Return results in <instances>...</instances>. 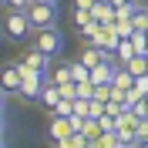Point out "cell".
<instances>
[{
  "instance_id": "obj_1",
  "label": "cell",
  "mask_w": 148,
  "mask_h": 148,
  "mask_svg": "<svg viewBox=\"0 0 148 148\" xmlns=\"http://www.w3.org/2000/svg\"><path fill=\"white\" fill-rule=\"evenodd\" d=\"M34 34V24H30L27 14H17V10H7L3 17V37L7 40H24V37Z\"/></svg>"
},
{
  "instance_id": "obj_2",
  "label": "cell",
  "mask_w": 148,
  "mask_h": 148,
  "mask_svg": "<svg viewBox=\"0 0 148 148\" xmlns=\"http://www.w3.org/2000/svg\"><path fill=\"white\" fill-rule=\"evenodd\" d=\"M51 74H37V71H27V77H24V88H20V98H27V101H40L44 98V91L51 88Z\"/></svg>"
},
{
  "instance_id": "obj_3",
  "label": "cell",
  "mask_w": 148,
  "mask_h": 148,
  "mask_svg": "<svg viewBox=\"0 0 148 148\" xmlns=\"http://www.w3.org/2000/svg\"><path fill=\"white\" fill-rule=\"evenodd\" d=\"M34 47L40 51V54H47L51 61H54V57L61 54V51H64V34H61L57 27H51V30H40V34H37V40H34Z\"/></svg>"
},
{
  "instance_id": "obj_4",
  "label": "cell",
  "mask_w": 148,
  "mask_h": 148,
  "mask_svg": "<svg viewBox=\"0 0 148 148\" xmlns=\"http://www.w3.org/2000/svg\"><path fill=\"white\" fill-rule=\"evenodd\" d=\"M27 17H30V24H34V30L40 34V30H51V27H54V20H57V7L34 3V7L27 10Z\"/></svg>"
},
{
  "instance_id": "obj_5",
  "label": "cell",
  "mask_w": 148,
  "mask_h": 148,
  "mask_svg": "<svg viewBox=\"0 0 148 148\" xmlns=\"http://www.w3.org/2000/svg\"><path fill=\"white\" fill-rule=\"evenodd\" d=\"M20 88H24V67L20 61H14L3 67V94H20Z\"/></svg>"
},
{
  "instance_id": "obj_6",
  "label": "cell",
  "mask_w": 148,
  "mask_h": 148,
  "mask_svg": "<svg viewBox=\"0 0 148 148\" xmlns=\"http://www.w3.org/2000/svg\"><path fill=\"white\" fill-rule=\"evenodd\" d=\"M20 61H24V67H27V71H37V74H51V57H47V54H40L37 47H30V51H27L24 57H20Z\"/></svg>"
},
{
  "instance_id": "obj_7",
  "label": "cell",
  "mask_w": 148,
  "mask_h": 148,
  "mask_svg": "<svg viewBox=\"0 0 148 148\" xmlns=\"http://www.w3.org/2000/svg\"><path fill=\"white\" fill-rule=\"evenodd\" d=\"M47 135H51V141H54V145L67 141V138L74 135V125H71V118H51V128H47Z\"/></svg>"
},
{
  "instance_id": "obj_8",
  "label": "cell",
  "mask_w": 148,
  "mask_h": 148,
  "mask_svg": "<svg viewBox=\"0 0 148 148\" xmlns=\"http://www.w3.org/2000/svg\"><path fill=\"white\" fill-rule=\"evenodd\" d=\"M77 61H81V64L88 67V71H94V67H101L104 61H108V54H104L101 47H94V44H88V47H84V54L77 57Z\"/></svg>"
},
{
  "instance_id": "obj_9",
  "label": "cell",
  "mask_w": 148,
  "mask_h": 148,
  "mask_svg": "<svg viewBox=\"0 0 148 148\" xmlns=\"http://www.w3.org/2000/svg\"><path fill=\"white\" fill-rule=\"evenodd\" d=\"M118 44H121V37L114 34L111 27H104L101 34H98V40H94V47H101V51H104L108 57H114V51H118Z\"/></svg>"
},
{
  "instance_id": "obj_10",
  "label": "cell",
  "mask_w": 148,
  "mask_h": 148,
  "mask_svg": "<svg viewBox=\"0 0 148 148\" xmlns=\"http://www.w3.org/2000/svg\"><path fill=\"white\" fill-rule=\"evenodd\" d=\"M111 88H118V91L128 94L131 88H135V74L128 71V67H118V74H114V81H111Z\"/></svg>"
},
{
  "instance_id": "obj_11",
  "label": "cell",
  "mask_w": 148,
  "mask_h": 148,
  "mask_svg": "<svg viewBox=\"0 0 148 148\" xmlns=\"http://www.w3.org/2000/svg\"><path fill=\"white\" fill-rule=\"evenodd\" d=\"M51 81L57 84V88H64V84H74V74H71V64H61L51 71Z\"/></svg>"
},
{
  "instance_id": "obj_12",
  "label": "cell",
  "mask_w": 148,
  "mask_h": 148,
  "mask_svg": "<svg viewBox=\"0 0 148 148\" xmlns=\"http://www.w3.org/2000/svg\"><path fill=\"white\" fill-rule=\"evenodd\" d=\"M131 57H138V54H135V44H131V40H121V44H118V51H114V61L125 67Z\"/></svg>"
},
{
  "instance_id": "obj_13",
  "label": "cell",
  "mask_w": 148,
  "mask_h": 148,
  "mask_svg": "<svg viewBox=\"0 0 148 148\" xmlns=\"http://www.w3.org/2000/svg\"><path fill=\"white\" fill-rule=\"evenodd\" d=\"M61 101H64V98H61V88H57V84H51V88L44 91V98H40V104H44L47 111H54Z\"/></svg>"
},
{
  "instance_id": "obj_14",
  "label": "cell",
  "mask_w": 148,
  "mask_h": 148,
  "mask_svg": "<svg viewBox=\"0 0 148 148\" xmlns=\"http://www.w3.org/2000/svg\"><path fill=\"white\" fill-rule=\"evenodd\" d=\"M138 10H141V3H138V0H131V3H125V7H114V17H118V20H135Z\"/></svg>"
},
{
  "instance_id": "obj_15",
  "label": "cell",
  "mask_w": 148,
  "mask_h": 148,
  "mask_svg": "<svg viewBox=\"0 0 148 148\" xmlns=\"http://www.w3.org/2000/svg\"><path fill=\"white\" fill-rule=\"evenodd\" d=\"M71 74H74V84H91V71L81 61H71Z\"/></svg>"
},
{
  "instance_id": "obj_16",
  "label": "cell",
  "mask_w": 148,
  "mask_h": 148,
  "mask_svg": "<svg viewBox=\"0 0 148 148\" xmlns=\"http://www.w3.org/2000/svg\"><path fill=\"white\" fill-rule=\"evenodd\" d=\"M125 67H128V71L135 74V77H145V74H148V57H131V61H128Z\"/></svg>"
},
{
  "instance_id": "obj_17",
  "label": "cell",
  "mask_w": 148,
  "mask_h": 148,
  "mask_svg": "<svg viewBox=\"0 0 148 148\" xmlns=\"http://www.w3.org/2000/svg\"><path fill=\"white\" fill-rule=\"evenodd\" d=\"M88 145H91V141L84 138L81 131H74V135H71L67 141H61V145H54V148H88Z\"/></svg>"
},
{
  "instance_id": "obj_18",
  "label": "cell",
  "mask_w": 148,
  "mask_h": 148,
  "mask_svg": "<svg viewBox=\"0 0 148 148\" xmlns=\"http://www.w3.org/2000/svg\"><path fill=\"white\" fill-rule=\"evenodd\" d=\"M131 24H135V34H148V7H141Z\"/></svg>"
},
{
  "instance_id": "obj_19",
  "label": "cell",
  "mask_w": 148,
  "mask_h": 148,
  "mask_svg": "<svg viewBox=\"0 0 148 148\" xmlns=\"http://www.w3.org/2000/svg\"><path fill=\"white\" fill-rule=\"evenodd\" d=\"M3 7L7 10H17V14H27L34 7V0H3Z\"/></svg>"
},
{
  "instance_id": "obj_20",
  "label": "cell",
  "mask_w": 148,
  "mask_h": 148,
  "mask_svg": "<svg viewBox=\"0 0 148 148\" xmlns=\"http://www.w3.org/2000/svg\"><path fill=\"white\" fill-rule=\"evenodd\" d=\"M101 24H98V20H91V24H88V27H84L81 30V34H84V40H88V44H94V40H98V34H101Z\"/></svg>"
},
{
  "instance_id": "obj_21",
  "label": "cell",
  "mask_w": 148,
  "mask_h": 148,
  "mask_svg": "<svg viewBox=\"0 0 148 148\" xmlns=\"http://www.w3.org/2000/svg\"><path fill=\"white\" fill-rule=\"evenodd\" d=\"M111 98H114V88H111V84H101V88H94V101H101V104H108Z\"/></svg>"
},
{
  "instance_id": "obj_22",
  "label": "cell",
  "mask_w": 148,
  "mask_h": 148,
  "mask_svg": "<svg viewBox=\"0 0 148 148\" xmlns=\"http://www.w3.org/2000/svg\"><path fill=\"white\" fill-rule=\"evenodd\" d=\"M91 20H94V17H91V10H74V27H77V30H84Z\"/></svg>"
},
{
  "instance_id": "obj_23",
  "label": "cell",
  "mask_w": 148,
  "mask_h": 148,
  "mask_svg": "<svg viewBox=\"0 0 148 148\" xmlns=\"http://www.w3.org/2000/svg\"><path fill=\"white\" fill-rule=\"evenodd\" d=\"M51 114H54V118H71V114H74V101H61Z\"/></svg>"
},
{
  "instance_id": "obj_24",
  "label": "cell",
  "mask_w": 148,
  "mask_h": 148,
  "mask_svg": "<svg viewBox=\"0 0 148 148\" xmlns=\"http://www.w3.org/2000/svg\"><path fill=\"white\" fill-rule=\"evenodd\" d=\"M74 114L88 118V114H91V101H88V98H77V101H74Z\"/></svg>"
},
{
  "instance_id": "obj_25",
  "label": "cell",
  "mask_w": 148,
  "mask_h": 148,
  "mask_svg": "<svg viewBox=\"0 0 148 148\" xmlns=\"http://www.w3.org/2000/svg\"><path fill=\"white\" fill-rule=\"evenodd\" d=\"M135 138H138V145H141V141H148V118H141L138 125H135Z\"/></svg>"
},
{
  "instance_id": "obj_26",
  "label": "cell",
  "mask_w": 148,
  "mask_h": 148,
  "mask_svg": "<svg viewBox=\"0 0 148 148\" xmlns=\"http://www.w3.org/2000/svg\"><path fill=\"white\" fill-rule=\"evenodd\" d=\"M135 118H148V98H141V101H135Z\"/></svg>"
},
{
  "instance_id": "obj_27",
  "label": "cell",
  "mask_w": 148,
  "mask_h": 148,
  "mask_svg": "<svg viewBox=\"0 0 148 148\" xmlns=\"http://www.w3.org/2000/svg\"><path fill=\"white\" fill-rule=\"evenodd\" d=\"M34 3H47V7H57V0H34Z\"/></svg>"
},
{
  "instance_id": "obj_28",
  "label": "cell",
  "mask_w": 148,
  "mask_h": 148,
  "mask_svg": "<svg viewBox=\"0 0 148 148\" xmlns=\"http://www.w3.org/2000/svg\"><path fill=\"white\" fill-rule=\"evenodd\" d=\"M138 148H148V141H141V145H138Z\"/></svg>"
}]
</instances>
